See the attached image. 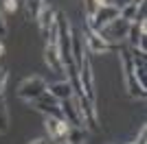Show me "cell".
Masks as SVG:
<instances>
[{
  "instance_id": "1",
  "label": "cell",
  "mask_w": 147,
  "mask_h": 144,
  "mask_svg": "<svg viewBox=\"0 0 147 144\" xmlns=\"http://www.w3.org/2000/svg\"><path fill=\"white\" fill-rule=\"evenodd\" d=\"M119 55H121V68H123V79H125V90L132 98H147V87H143L134 77V66H132V57H129V50L125 48H119Z\"/></svg>"
},
{
  "instance_id": "2",
  "label": "cell",
  "mask_w": 147,
  "mask_h": 144,
  "mask_svg": "<svg viewBox=\"0 0 147 144\" xmlns=\"http://www.w3.org/2000/svg\"><path fill=\"white\" fill-rule=\"evenodd\" d=\"M129 24L132 22H127V20H123V18H117V20H112L110 24H105L101 31H94V33H99V37L108 44H121L127 37Z\"/></svg>"
},
{
  "instance_id": "3",
  "label": "cell",
  "mask_w": 147,
  "mask_h": 144,
  "mask_svg": "<svg viewBox=\"0 0 147 144\" xmlns=\"http://www.w3.org/2000/svg\"><path fill=\"white\" fill-rule=\"evenodd\" d=\"M81 35H84V42H86L88 53H92V55H103V53H119V48H121V44H108V42H103V39L99 37V33H94V31H92L90 26H88V24L84 26Z\"/></svg>"
},
{
  "instance_id": "4",
  "label": "cell",
  "mask_w": 147,
  "mask_h": 144,
  "mask_svg": "<svg viewBox=\"0 0 147 144\" xmlns=\"http://www.w3.org/2000/svg\"><path fill=\"white\" fill-rule=\"evenodd\" d=\"M75 101H77V107H79L81 125H86V129H90V131H99V118H97L94 101L86 98L84 94H75Z\"/></svg>"
},
{
  "instance_id": "5",
  "label": "cell",
  "mask_w": 147,
  "mask_h": 144,
  "mask_svg": "<svg viewBox=\"0 0 147 144\" xmlns=\"http://www.w3.org/2000/svg\"><path fill=\"white\" fill-rule=\"evenodd\" d=\"M46 87H49V83H46L42 77H26L24 81L18 85V96L22 101L31 103V101H35V98H40V96L46 92Z\"/></svg>"
},
{
  "instance_id": "6",
  "label": "cell",
  "mask_w": 147,
  "mask_h": 144,
  "mask_svg": "<svg viewBox=\"0 0 147 144\" xmlns=\"http://www.w3.org/2000/svg\"><path fill=\"white\" fill-rule=\"evenodd\" d=\"M77 77H79V85H81V92L86 98L94 101V74H92V63H90V57L84 55L79 68H77Z\"/></svg>"
},
{
  "instance_id": "7",
  "label": "cell",
  "mask_w": 147,
  "mask_h": 144,
  "mask_svg": "<svg viewBox=\"0 0 147 144\" xmlns=\"http://www.w3.org/2000/svg\"><path fill=\"white\" fill-rule=\"evenodd\" d=\"M117 18H119V7L105 5V7H99L97 11L88 18V26H90L92 31H101L105 24H110L112 20H117Z\"/></svg>"
},
{
  "instance_id": "8",
  "label": "cell",
  "mask_w": 147,
  "mask_h": 144,
  "mask_svg": "<svg viewBox=\"0 0 147 144\" xmlns=\"http://www.w3.org/2000/svg\"><path fill=\"white\" fill-rule=\"evenodd\" d=\"M31 107L35 109V111H40V114L44 116H51V118H61V111H59V101L57 98H53V96L49 94V92H44L40 98H35V101L29 103Z\"/></svg>"
},
{
  "instance_id": "9",
  "label": "cell",
  "mask_w": 147,
  "mask_h": 144,
  "mask_svg": "<svg viewBox=\"0 0 147 144\" xmlns=\"http://www.w3.org/2000/svg\"><path fill=\"white\" fill-rule=\"evenodd\" d=\"M44 127H46V135H49L51 142H64L70 125H68L64 118H51V116H46Z\"/></svg>"
},
{
  "instance_id": "10",
  "label": "cell",
  "mask_w": 147,
  "mask_h": 144,
  "mask_svg": "<svg viewBox=\"0 0 147 144\" xmlns=\"http://www.w3.org/2000/svg\"><path fill=\"white\" fill-rule=\"evenodd\" d=\"M59 111H61V118L66 120L70 127H79V125H81L79 107H77L75 96H73V98H66V101H59Z\"/></svg>"
},
{
  "instance_id": "11",
  "label": "cell",
  "mask_w": 147,
  "mask_h": 144,
  "mask_svg": "<svg viewBox=\"0 0 147 144\" xmlns=\"http://www.w3.org/2000/svg\"><path fill=\"white\" fill-rule=\"evenodd\" d=\"M145 35H147V24L145 22H132L125 39L129 42V48H141V50H145Z\"/></svg>"
},
{
  "instance_id": "12",
  "label": "cell",
  "mask_w": 147,
  "mask_h": 144,
  "mask_svg": "<svg viewBox=\"0 0 147 144\" xmlns=\"http://www.w3.org/2000/svg\"><path fill=\"white\" fill-rule=\"evenodd\" d=\"M55 9L53 7H49V5H42V9H40V13H37V26H40V31H42V35L44 37H49V31H51V26L55 24Z\"/></svg>"
},
{
  "instance_id": "13",
  "label": "cell",
  "mask_w": 147,
  "mask_h": 144,
  "mask_svg": "<svg viewBox=\"0 0 147 144\" xmlns=\"http://www.w3.org/2000/svg\"><path fill=\"white\" fill-rule=\"evenodd\" d=\"M44 61H46V66L55 74H64V63L59 59V50H57L55 44H46V48H44Z\"/></svg>"
},
{
  "instance_id": "14",
  "label": "cell",
  "mask_w": 147,
  "mask_h": 144,
  "mask_svg": "<svg viewBox=\"0 0 147 144\" xmlns=\"http://www.w3.org/2000/svg\"><path fill=\"white\" fill-rule=\"evenodd\" d=\"M46 92H49L53 98H57V101H66V98H73V96H75L73 85H70V81H68V79L57 81V83H51L49 87H46Z\"/></svg>"
},
{
  "instance_id": "15",
  "label": "cell",
  "mask_w": 147,
  "mask_h": 144,
  "mask_svg": "<svg viewBox=\"0 0 147 144\" xmlns=\"http://www.w3.org/2000/svg\"><path fill=\"white\" fill-rule=\"evenodd\" d=\"M66 144H86L88 142V129L86 127H68V133L64 138Z\"/></svg>"
},
{
  "instance_id": "16",
  "label": "cell",
  "mask_w": 147,
  "mask_h": 144,
  "mask_svg": "<svg viewBox=\"0 0 147 144\" xmlns=\"http://www.w3.org/2000/svg\"><path fill=\"white\" fill-rule=\"evenodd\" d=\"M136 13H138V7H136V5H132V2H127V5H123L121 9H119V18L127 20V22H134Z\"/></svg>"
},
{
  "instance_id": "17",
  "label": "cell",
  "mask_w": 147,
  "mask_h": 144,
  "mask_svg": "<svg viewBox=\"0 0 147 144\" xmlns=\"http://www.w3.org/2000/svg\"><path fill=\"white\" fill-rule=\"evenodd\" d=\"M7 129H9V114H7V107H5L0 109V135L7 133Z\"/></svg>"
},
{
  "instance_id": "18",
  "label": "cell",
  "mask_w": 147,
  "mask_h": 144,
  "mask_svg": "<svg viewBox=\"0 0 147 144\" xmlns=\"http://www.w3.org/2000/svg\"><path fill=\"white\" fill-rule=\"evenodd\" d=\"M0 5H2V9H5L7 13H16V11H18V7H20V2H18V0H2Z\"/></svg>"
},
{
  "instance_id": "19",
  "label": "cell",
  "mask_w": 147,
  "mask_h": 144,
  "mask_svg": "<svg viewBox=\"0 0 147 144\" xmlns=\"http://www.w3.org/2000/svg\"><path fill=\"white\" fill-rule=\"evenodd\" d=\"M7 83H9V70H7V68H0V94H5Z\"/></svg>"
},
{
  "instance_id": "20",
  "label": "cell",
  "mask_w": 147,
  "mask_h": 144,
  "mask_svg": "<svg viewBox=\"0 0 147 144\" xmlns=\"http://www.w3.org/2000/svg\"><path fill=\"white\" fill-rule=\"evenodd\" d=\"M5 35H7V22L2 18V11H0V37H5Z\"/></svg>"
},
{
  "instance_id": "21",
  "label": "cell",
  "mask_w": 147,
  "mask_h": 144,
  "mask_svg": "<svg viewBox=\"0 0 147 144\" xmlns=\"http://www.w3.org/2000/svg\"><path fill=\"white\" fill-rule=\"evenodd\" d=\"M136 144H147V129L143 127L141 129V135H138V140H136Z\"/></svg>"
},
{
  "instance_id": "22",
  "label": "cell",
  "mask_w": 147,
  "mask_h": 144,
  "mask_svg": "<svg viewBox=\"0 0 147 144\" xmlns=\"http://www.w3.org/2000/svg\"><path fill=\"white\" fill-rule=\"evenodd\" d=\"M92 5H94V7L99 9V7H105V5H110V0H92Z\"/></svg>"
},
{
  "instance_id": "23",
  "label": "cell",
  "mask_w": 147,
  "mask_h": 144,
  "mask_svg": "<svg viewBox=\"0 0 147 144\" xmlns=\"http://www.w3.org/2000/svg\"><path fill=\"white\" fill-rule=\"evenodd\" d=\"M29 144H49V138H35V140H31Z\"/></svg>"
},
{
  "instance_id": "24",
  "label": "cell",
  "mask_w": 147,
  "mask_h": 144,
  "mask_svg": "<svg viewBox=\"0 0 147 144\" xmlns=\"http://www.w3.org/2000/svg\"><path fill=\"white\" fill-rule=\"evenodd\" d=\"M132 5H136V7H141V5H145V0H129Z\"/></svg>"
},
{
  "instance_id": "25",
  "label": "cell",
  "mask_w": 147,
  "mask_h": 144,
  "mask_svg": "<svg viewBox=\"0 0 147 144\" xmlns=\"http://www.w3.org/2000/svg\"><path fill=\"white\" fill-rule=\"evenodd\" d=\"M0 109H5V96L0 94Z\"/></svg>"
},
{
  "instance_id": "26",
  "label": "cell",
  "mask_w": 147,
  "mask_h": 144,
  "mask_svg": "<svg viewBox=\"0 0 147 144\" xmlns=\"http://www.w3.org/2000/svg\"><path fill=\"white\" fill-rule=\"evenodd\" d=\"M5 55V46H2V42H0V57Z\"/></svg>"
},
{
  "instance_id": "27",
  "label": "cell",
  "mask_w": 147,
  "mask_h": 144,
  "mask_svg": "<svg viewBox=\"0 0 147 144\" xmlns=\"http://www.w3.org/2000/svg\"><path fill=\"white\" fill-rule=\"evenodd\" d=\"M29 2H31V0H24V5H29Z\"/></svg>"
},
{
  "instance_id": "28",
  "label": "cell",
  "mask_w": 147,
  "mask_h": 144,
  "mask_svg": "<svg viewBox=\"0 0 147 144\" xmlns=\"http://www.w3.org/2000/svg\"><path fill=\"white\" fill-rule=\"evenodd\" d=\"M59 144H66V142H59Z\"/></svg>"
},
{
  "instance_id": "29",
  "label": "cell",
  "mask_w": 147,
  "mask_h": 144,
  "mask_svg": "<svg viewBox=\"0 0 147 144\" xmlns=\"http://www.w3.org/2000/svg\"><path fill=\"white\" fill-rule=\"evenodd\" d=\"M132 144H136V142H132Z\"/></svg>"
},
{
  "instance_id": "30",
  "label": "cell",
  "mask_w": 147,
  "mask_h": 144,
  "mask_svg": "<svg viewBox=\"0 0 147 144\" xmlns=\"http://www.w3.org/2000/svg\"><path fill=\"white\" fill-rule=\"evenodd\" d=\"M0 2H2V0H0Z\"/></svg>"
}]
</instances>
